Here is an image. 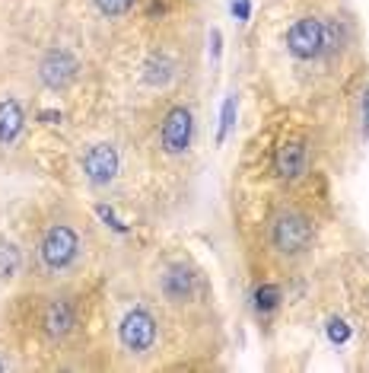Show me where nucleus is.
Returning <instances> with one entry per match:
<instances>
[{"label":"nucleus","mask_w":369,"mask_h":373,"mask_svg":"<svg viewBox=\"0 0 369 373\" xmlns=\"http://www.w3.org/2000/svg\"><path fill=\"white\" fill-rule=\"evenodd\" d=\"M315 195L280 189H255L239 217L246 265L258 281H283L299 274L321 240V214Z\"/></svg>","instance_id":"7ed1b4c3"},{"label":"nucleus","mask_w":369,"mask_h":373,"mask_svg":"<svg viewBox=\"0 0 369 373\" xmlns=\"http://www.w3.org/2000/svg\"><path fill=\"white\" fill-rule=\"evenodd\" d=\"M232 112H236V99H226V108H223V131H220V137H226V131L232 128Z\"/></svg>","instance_id":"1a4fd4ad"},{"label":"nucleus","mask_w":369,"mask_h":373,"mask_svg":"<svg viewBox=\"0 0 369 373\" xmlns=\"http://www.w3.org/2000/svg\"><path fill=\"white\" fill-rule=\"evenodd\" d=\"M106 367L118 370H172L181 351L163 309L140 284L134 265L106 274Z\"/></svg>","instance_id":"423d86ee"},{"label":"nucleus","mask_w":369,"mask_h":373,"mask_svg":"<svg viewBox=\"0 0 369 373\" xmlns=\"http://www.w3.org/2000/svg\"><path fill=\"white\" fill-rule=\"evenodd\" d=\"M261 77L280 108L315 115L363 70L357 23L341 7H303L280 19L271 45H255Z\"/></svg>","instance_id":"f257e3e1"},{"label":"nucleus","mask_w":369,"mask_h":373,"mask_svg":"<svg viewBox=\"0 0 369 373\" xmlns=\"http://www.w3.org/2000/svg\"><path fill=\"white\" fill-rule=\"evenodd\" d=\"M321 137L319 122L309 112L280 108V115L268 122L258 141L248 144L242 173L252 189H280L315 195L319 182Z\"/></svg>","instance_id":"0eeeda50"},{"label":"nucleus","mask_w":369,"mask_h":373,"mask_svg":"<svg viewBox=\"0 0 369 373\" xmlns=\"http://www.w3.org/2000/svg\"><path fill=\"white\" fill-rule=\"evenodd\" d=\"M35 118H39V106L29 83L17 80L0 90V153L3 157L23 153Z\"/></svg>","instance_id":"6e6552de"},{"label":"nucleus","mask_w":369,"mask_h":373,"mask_svg":"<svg viewBox=\"0 0 369 373\" xmlns=\"http://www.w3.org/2000/svg\"><path fill=\"white\" fill-rule=\"evenodd\" d=\"M140 284L163 309L181 351V367H195L191 357L217 354L220 313L210 278L185 246H156L131 262Z\"/></svg>","instance_id":"39448f33"},{"label":"nucleus","mask_w":369,"mask_h":373,"mask_svg":"<svg viewBox=\"0 0 369 373\" xmlns=\"http://www.w3.org/2000/svg\"><path fill=\"white\" fill-rule=\"evenodd\" d=\"M3 323L26 367H96L92 357H106V274L80 284L23 287Z\"/></svg>","instance_id":"f03ea898"},{"label":"nucleus","mask_w":369,"mask_h":373,"mask_svg":"<svg viewBox=\"0 0 369 373\" xmlns=\"http://www.w3.org/2000/svg\"><path fill=\"white\" fill-rule=\"evenodd\" d=\"M26 287H54L102 278L108 249L90 211L64 195H45L23 224Z\"/></svg>","instance_id":"20e7f679"},{"label":"nucleus","mask_w":369,"mask_h":373,"mask_svg":"<svg viewBox=\"0 0 369 373\" xmlns=\"http://www.w3.org/2000/svg\"><path fill=\"white\" fill-rule=\"evenodd\" d=\"M232 13H236L239 19H248V0H239V3H232Z\"/></svg>","instance_id":"9d476101"}]
</instances>
